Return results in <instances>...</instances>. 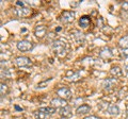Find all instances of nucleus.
I'll list each match as a JSON object with an SVG mask.
<instances>
[{
  "instance_id": "f257e3e1",
  "label": "nucleus",
  "mask_w": 128,
  "mask_h": 119,
  "mask_svg": "<svg viewBox=\"0 0 128 119\" xmlns=\"http://www.w3.org/2000/svg\"><path fill=\"white\" fill-rule=\"evenodd\" d=\"M51 47H52L54 52L56 53V55L59 58H64L66 57L67 53H68V44L66 42L62 41V39H57L51 44Z\"/></svg>"
},
{
  "instance_id": "f03ea898",
  "label": "nucleus",
  "mask_w": 128,
  "mask_h": 119,
  "mask_svg": "<svg viewBox=\"0 0 128 119\" xmlns=\"http://www.w3.org/2000/svg\"><path fill=\"white\" fill-rule=\"evenodd\" d=\"M56 109L54 108H40L38 111L34 112L35 119H48L51 115L54 114Z\"/></svg>"
},
{
  "instance_id": "7ed1b4c3",
  "label": "nucleus",
  "mask_w": 128,
  "mask_h": 119,
  "mask_svg": "<svg viewBox=\"0 0 128 119\" xmlns=\"http://www.w3.org/2000/svg\"><path fill=\"white\" fill-rule=\"evenodd\" d=\"M76 12L75 11H64L62 12L61 16H60V20L63 23H70L75 20Z\"/></svg>"
},
{
  "instance_id": "20e7f679",
  "label": "nucleus",
  "mask_w": 128,
  "mask_h": 119,
  "mask_svg": "<svg viewBox=\"0 0 128 119\" xmlns=\"http://www.w3.org/2000/svg\"><path fill=\"white\" fill-rule=\"evenodd\" d=\"M16 47L22 52H27V51H30L34 48V44L29 41H20L16 44Z\"/></svg>"
},
{
  "instance_id": "39448f33",
  "label": "nucleus",
  "mask_w": 128,
  "mask_h": 119,
  "mask_svg": "<svg viewBox=\"0 0 128 119\" xmlns=\"http://www.w3.org/2000/svg\"><path fill=\"white\" fill-rule=\"evenodd\" d=\"M14 14L16 15L17 17H20V18H25V17H28L30 16L32 11L29 6H26V7H16L14 9Z\"/></svg>"
},
{
  "instance_id": "423d86ee",
  "label": "nucleus",
  "mask_w": 128,
  "mask_h": 119,
  "mask_svg": "<svg viewBox=\"0 0 128 119\" xmlns=\"http://www.w3.org/2000/svg\"><path fill=\"white\" fill-rule=\"evenodd\" d=\"M15 64L18 67H29L32 65V61L27 57H18L15 59Z\"/></svg>"
},
{
  "instance_id": "0eeeda50",
  "label": "nucleus",
  "mask_w": 128,
  "mask_h": 119,
  "mask_svg": "<svg viewBox=\"0 0 128 119\" xmlns=\"http://www.w3.org/2000/svg\"><path fill=\"white\" fill-rule=\"evenodd\" d=\"M57 95L59 96V98H62L64 100H67L72 97V92L68 87H61L57 90Z\"/></svg>"
},
{
  "instance_id": "6e6552de",
  "label": "nucleus",
  "mask_w": 128,
  "mask_h": 119,
  "mask_svg": "<svg viewBox=\"0 0 128 119\" xmlns=\"http://www.w3.org/2000/svg\"><path fill=\"white\" fill-rule=\"evenodd\" d=\"M50 104H51L52 108L62 109V108L67 106V102H66V100H64V99H62V98H54L52 100L50 101Z\"/></svg>"
},
{
  "instance_id": "1a4fd4ad",
  "label": "nucleus",
  "mask_w": 128,
  "mask_h": 119,
  "mask_svg": "<svg viewBox=\"0 0 128 119\" xmlns=\"http://www.w3.org/2000/svg\"><path fill=\"white\" fill-rule=\"evenodd\" d=\"M116 78H109V79H106V80H104L102 82V87L105 90H111L112 88L114 87V85L116 84Z\"/></svg>"
},
{
  "instance_id": "9d476101",
  "label": "nucleus",
  "mask_w": 128,
  "mask_h": 119,
  "mask_svg": "<svg viewBox=\"0 0 128 119\" xmlns=\"http://www.w3.org/2000/svg\"><path fill=\"white\" fill-rule=\"evenodd\" d=\"M47 33V29L45 26L43 25H40V26H36L34 29V35L36 36L38 38H43L45 37V35Z\"/></svg>"
},
{
  "instance_id": "9b49d317",
  "label": "nucleus",
  "mask_w": 128,
  "mask_h": 119,
  "mask_svg": "<svg viewBox=\"0 0 128 119\" xmlns=\"http://www.w3.org/2000/svg\"><path fill=\"white\" fill-rule=\"evenodd\" d=\"M99 57L102 59H110L113 57V52H112V49L109 47H102L99 51Z\"/></svg>"
},
{
  "instance_id": "f8f14e48",
  "label": "nucleus",
  "mask_w": 128,
  "mask_h": 119,
  "mask_svg": "<svg viewBox=\"0 0 128 119\" xmlns=\"http://www.w3.org/2000/svg\"><path fill=\"white\" fill-rule=\"evenodd\" d=\"M72 37L74 38V41L80 45L81 43H83L84 41V34L81 33L80 31H74V32H72Z\"/></svg>"
},
{
  "instance_id": "ddd939ff",
  "label": "nucleus",
  "mask_w": 128,
  "mask_h": 119,
  "mask_svg": "<svg viewBox=\"0 0 128 119\" xmlns=\"http://www.w3.org/2000/svg\"><path fill=\"white\" fill-rule=\"evenodd\" d=\"M90 23H91V17L88 16V15H83V16L79 18V26L83 28V29H86L90 26Z\"/></svg>"
},
{
  "instance_id": "4468645a",
  "label": "nucleus",
  "mask_w": 128,
  "mask_h": 119,
  "mask_svg": "<svg viewBox=\"0 0 128 119\" xmlns=\"http://www.w3.org/2000/svg\"><path fill=\"white\" fill-rule=\"evenodd\" d=\"M91 111V106L88 104H81L79 105L77 110H76V114L77 115H86Z\"/></svg>"
},
{
  "instance_id": "2eb2a0df",
  "label": "nucleus",
  "mask_w": 128,
  "mask_h": 119,
  "mask_svg": "<svg viewBox=\"0 0 128 119\" xmlns=\"http://www.w3.org/2000/svg\"><path fill=\"white\" fill-rule=\"evenodd\" d=\"M66 79L68 81H72V82H76L78 81L80 79V72L79 71H76V72H73V71H68L66 73Z\"/></svg>"
},
{
  "instance_id": "dca6fc26",
  "label": "nucleus",
  "mask_w": 128,
  "mask_h": 119,
  "mask_svg": "<svg viewBox=\"0 0 128 119\" xmlns=\"http://www.w3.org/2000/svg\"><path fill=\"white\" fill-rule=\"evenodd\" d=\"M107 112L109 115H111V116H116V115L120 114V109H118V106L115 104H109L107 108Z\"/></svg>"
},
{
  "instance_id": "f3484780",
  "label": "nucleus",
  "mask_w": 128,
  "mask_h": 119,
  "mask_svg": "<svg viewBox=\"0 0 128 119\" xmlns=\"http://www.w3.org/2000/svg\"><path fill=\"white\" fill-rule=\"evenodd\" d=\"M59 114L61 117H64V118H67V117H70L72 116V108L70 106H65V108H62L59 110Z\"/></svg>"
},
{
  "instance_id": "a211bd4d",
  "label": "nucleus",
  "mask_w": 128,
  "mask_h": 119,
  "mask_svg": "<svg viewBox=\"0 0 128 119\" xmlns=\"http://www.w3.org/2000/svg\"><path fill=\"white\" fill-rule=\"evenodd\" d=\"M110 73L113 76L114 78H118V77H122L123 76V70L120 68L118 66H114L110 69Z\"/></svg>"
},
{
  "instance_id": "6ab92c4d",
  "label": "nucleus",
  "mask_w": 128,
  "mask_h": 119,
  "mask_svg": "<svg viewBox=\"0 0 128 119\" xmlns=\"http://www.w3.org/2000/svg\"><path fill=\"white\" fill-rule=\"evenodd\" d=\"M118 47H121L123 50L124 49H128V35H125V36H123V37L120 38Z\"/></svg>"
},
{
  "instance_id": "aec40b11",
  "label": "nucleus",
  "mask_w": 128,
  "mask_h": 119,
  "mask_svg": "<svg viewBox=\"0 0 128 119\" xmlns=\"http://www.w3.org/2000/svg\"><path fill=\"white\" fill-rule=\"evenodd\" d=\"M0 92H1L2 96L6 95L8 93H9V87H8V85L4 84V83H1V85H0Z\"/></svg>"
},
{
  "instance_id": "412c9836",
  "label": "nucleus",
  "mask_w": 128,
  "mask_h": 119,
  "mask_svg": "<svg viewBox=\"0 0 128 119\" xmlns=\"http://www.w3.org/2000/svg\"><path fill=\"white\" fill-rule=\"evenodd\" d=\"M49 81H51V79H49L48 81H44V82L38 83V88H44V87H46L45 85H47V84H48V82H49Z\"/></svg>"
},
{
  "instance_id": "4be33fe9",
  "label": "nucleus",
  "mask_w": 128,
  "mask_h": 119,
  "mask_svg": "<svg viewBox=\"0 0 128 119\" xmlns=\"http://www.w3.org/2000/svg\"><path fill=\"white\" fill-rule=\"evenodd\" d=\"M16 4H17L19 7H26L27 6V3L22 2V1H17V2H16Z\"/></svg>"
},
{
  "instance_id": "5701e85b",
  "label": "nucleus",
  "mask_w": 128,
  "mask_h": 119,
  "mask_svg": "<svg viewBox=\"0 0 128 119\" xmlns=\"http://www.w3.org/2000/svg\"><path fill=\"white\" fill-rule=\"evenodd\" d=\"M122 9H123L124 11L128 12V1H126V2L123 3V4H122Z\"/></svg>"
},
{
  "instance_id": "b1692460",
  "label": "nucleus",
  "mask_w": 128,
  "mask_h": 119,
  "mask_svg": "<svg viewBox=\"0 0 128 119\" xmlns=\"http://www.w3.org/2000/svg\"><path fill=\"white\" fill-rule=\"evenodd\" d=\"M79 101H80V102H82V99H81V98H78L77 100H74V101H73V105H77V104H79V103H78Z\"/></svg>"
},
{
  "instance_id": "393cba45",
  "label": "nucleus",
  "mask_w": 128,
  "mask_h": 119,
  "mask_svg": "<svg viewBox=\"0 0 128 119\" xmlns=\"http://www.w3.org/2000/svg\"><path fill=\"white\" fill-rule=\"evenodd\" d=\"M122 54H123V57L127 58V57H128V49H124L123 52H122Z\"/></svg>"
},
{
  "instance_id": "a878e982",
  "label": "nucleus",
  "mask_w": 128,
  "mask_h": 119,
  "mask_svg": "<svg viewBox=\"0 0 128 119\" xmlns=\"http://www.w3.org/2000/svg\"><path fill=\"white\" fill-rule=\"evenodd\" d=\"M83 119H99L98 117H96V116H93V115H92V116H86V117H84Z\"/></svg>"
},
{
  "instance_id": "bb28decb",
  "label": "nucleus",
  "mask_w": 128,
  "mask_h": 119,
  "mask_svg": "<svg viewBox=\"0 0 128 119\" xmlns=\"http://www.w3.org/2000/svg\"><path fill=\"white\" fill-rule=\"evenodd\" d=\"M80 2H81V1H78V2H70V5H72V6H77V5L80 4Z\"/></svg>"
},
{
  "instance_id": "cd10ccee",
  "label": "nucleus",
  "mask_w": 128,
  "mask_h": 119,
  "mask_svg": "<svg viewBox=\"0 0 128 119\" xmlns=\"http://www.w3.org/2000/svg\"><path fill=\"white\" fill-rule=\"evenodd\" d=\"M14 108H15V110H16V111H20V112H22V108H19V106H18V105H15V106H14Z\"/></svg>"
},
{
  "instance_id": "c85d7f7f",
  "label": "nucleus",
  "mask_w": 128,
  "mask_h": 119,
  "mask_svg": "<svg viewBox=\"0 0 128 119\" xmlns=\"http://www.w3.org/2000/svg\"><path fill=\"white\" fill-rule=\"evenodd\" d=\"M60 119H67V118H64V117H61V118H60Z\"/></svg>"
},
{
  "instance_id": "c756f323",
  "label": "nucleus",
  "mask_w": 128,
  "mask_h": 119,
  "mask_svg": "<svg viewBox=\"0 0 128 119\" xmlns=\"http://www.w3.org/2000/svg\"><path fill=\"white\" fill-rule=\"evenodd\" d=\"M126 70H127V71H128V65H127V66H126Z\"/></svg>"
},
{
  "instance_id": "7c9ffc66",
  "label": "nucleus",
  "mask_w": 128,
  "mask_h": 119,
  "mask_svg": "<svg viewBox=\"0 0 128 119\" xmlns=\"http://www.w3.org/2000/svg\"><path fill=\"white\" fill-rule=\"evenodd\" d=\"M127 117H128V111H127Z\"/></svg>"
}]
</instances>
